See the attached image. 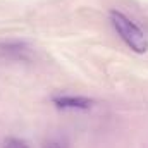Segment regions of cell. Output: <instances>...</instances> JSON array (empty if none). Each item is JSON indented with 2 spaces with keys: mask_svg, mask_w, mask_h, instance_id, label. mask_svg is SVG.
<instances>
[{
  "mask_svg": "<svg viewBox=\"0 0 148 148\" xmlns=\"http://www.w3.org/2000/svg\"><path fill=\"white\" fill-rule=\"evenodd\" d=\"M53 102L60 109H88V107H91V100L81 98V97H59V98H53Z\"/></svg>",
  "mask_w": 148,
  "mask_h": 148,
  "instance_id": "7a4b0ae2",
  "label": "cell"
},
{
  "mask_svg": "<svg viewBox=\"0 0 148 148\" xmlns=\"http://www.w3.org/2000/svg\"><path fill=\"white\" fill-rule=\"evenodd\" d=\"M110 23L115 29V33L119 38L134 52L143 53L148 50V36L143 33V29L133 23L127 16H124L119 10H112L110 12Z\"/></svg>",
  "mask_w": 148,
  "mask_h": 148,
  "instance_id": "6da1fadb",
  "label": "cell"
},
{
  "mask_svg": "<svg viewBox=\"0 0 148 148\" xmlns=\"http://www.w3.org/2000/svg\"><path fill=\"white\" fill-rule=\"evenodd\" d=\"M3 148H28V145L24 141L17 140V138H10V140L5 141V147Z\"/></svg>",
  "mask_w": 148,
  "mask_h": 148,
  "instance_id": "3957f363",
  "label": "cell"
},
{
  "mask_svg": "<svg viewBox=\"0 0 148 148\" xmlns=\"http://www.w3.org/2000/svg\"><path fill=\"white\" fill-rule=\"evenodd\" d=\"M45 148H69V147H67L66 140H52L45 145Z\"/></svg>",
  "mask_w": 148,
  "mask_h": 148,
  "instance_id": "277c9868",
  "label": "cell"
}]
</instances>
